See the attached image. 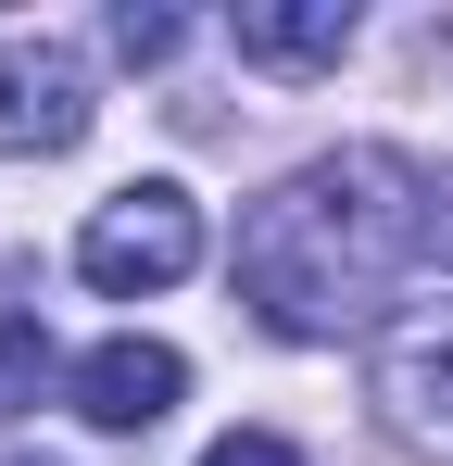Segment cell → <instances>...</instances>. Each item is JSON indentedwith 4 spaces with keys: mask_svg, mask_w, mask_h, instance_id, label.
Instances as JSON below:
<instances>
[{
    "mask_svg": "<svg viewBox=\"0 0 453 466\" xmlns=\"http://www.w3.org/2000/svg\"><path fill=\"white\" fill-rule=\"evenodd\" d=\"M0 139H38V152H64L88 139V64L76 51H0Z\"/></svg>",
    "mask_w": 453,
    "mask_h": 466,
    "instance_id": "obj_5",
    "label": "cell"
},
{
    "mask_svg": "<svg viewBox=\"0 0 453 466\" xmlns=\"http://www.w3.org/2000/svg\"><path fill=\"white\" fill-rule=\"evenodd\" d=\"M38 379H51V328H38V315H0V403L38 390Z\"/></svg>",
    "mask_w": 453,
    "mask_h": 466,
    "instance_id": "obj_8",
    "label": "cell"
},
{
    "mask_svg": "<svg viewBox=\"0 0 453 466\" xmlns=\"http://www.w3.org/2000/svg\"><path fill=\"white\" fill-rule=\"evenodd\" d=\"M76 265H88V290H176L189 265H202V202L176 189V177H139V189H114L88 228H76Z\"/></svg>",
    "mask_w": 453,
    "mask_h": 466,
    "instance_id": "obj_2",
    "label": "cell"
},
{
    "mask_svg": "<svg viewBox=\"0 0 453 466\" xmlns=\"http://www.w3.org/2000/svg\"><path fill=\"white\" fill-rule=\"evenodd\" d=\"M378 416L416 454H453V303H416L378 328Z\"/></svg>",
    "mask_w": 453,
    "mask_h": 466,
    "instance_id": "obj_3",
    "label": "cell"
},
{
    "mask_svg": "<svg viewBox=\"0 0 453 466\" xmlns=\"http://www.w3.org/2000/svg\"><path fill=\"white\" fill-rule=\"evenodd\" d=\"M13 466H25V454H13Z\"/></svg>",
    "mask_w": 453,
    "mask_h": 466,
    "instance_id": "obj_11",
    "label": "cell"
},
{
    "mask_svg": "<svg viewBox=\"0 0 453 466\" xmlns=\"http://www.w3.org/2000/svg\"><path fill=\"white\" fill-rule=\"evenodd\" d=\"M76 416H88V429H114V441H139V429H164V416H176V390H189V353H176V340H139V328H126V340H101V353H76Z\"/></svg>",
    "mask_w": 453,
    "mask_h": 466,
    "instance_id": "obj_4",
    "label": "cell"
},
{
    "mask_svg": "<svg viewBox=\"0 0 453 466\" xmlns=\"http://www.w3.org/2000/svg\"><path fill=\"white\" fill-rule=\"evenodd\" d=\"M114 51H126V64H164V51H176V13H114Z\"/></svg>",
    "mask_w": 453,
    "mask_h": 466,
    "instance_id": "obj_9",
    "label": "cell"
},
{
    "mask_svg": "<svg viewBox=\"0 0 453 466\" xmlns=\"http://www.w3.org/2000/svg\"><path fill=\"white\" fill-rule=\"evenodd\" d=\"M226 38L265 76H315V64L353 51V0H252V13H226Z\"/></svg>",
    "mask_w": 453,
    "mask_h": 466,
    "instance_id": "obj_6",
    "label": "cell"
},
{
    "mask_svg": "<svg viewBox=\"0 0 453 466\" xmlns=\"http://www.w3.org/2000/svg\"><path fill=\"white\" fill-rule=\"evenodd\" d=\"M416 265H453V164H416Z\"/></svg>",
    "mask_w": 453,
    "mask_h": 466,
    "instance_id": "obj_7",
    "label": "cell"
},
{
    "mask_svg": "<svg viewBox=\"0 0 453 466\" xmlns=\"http://www.w3.org/2000/svg\"><path fill=\"white\" fill-rule=\"evenodd\" d=\"M202 466H302V454H290V441H277V429H226V441H215V454H202Z\"/></svg>",
    "mask_w": 453,
    "mask_h": 466,
    "instance_id": "obj_10",
    "label": "cell"
},
{
    "mask_svg": "<svg viewBox=\"0 0 453 466\" xmlns=\"http://www.w3.org/2000/svg\"><path fill=\"white\" fill-rule=\"evenodd\" d=\"M390 265H416V164L403 152H340L277 177L239 215V303L277 340H340L366 328Z\"/></svg>",
    "mask_w": 453,
    "mask_h": 466,
    "instance_id": "obj_1",
    "label": "cell"
}]
</instances>
